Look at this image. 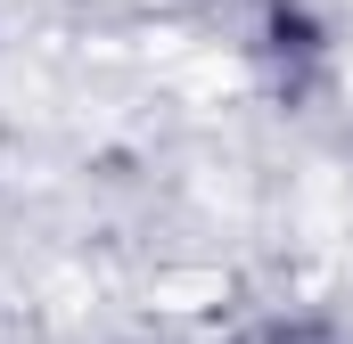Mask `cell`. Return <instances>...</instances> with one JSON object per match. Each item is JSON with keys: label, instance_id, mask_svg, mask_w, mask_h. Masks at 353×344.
Returning a JSON list of instances; mask_svg holds the SVG:
<instances>
[{"label": "cell", "instance_id": "6da1fadb", "mask_svg": "<svg viewBox=\"0 0 353 344\" xmlns=\"http://www.w3.org/2000/svg\"><path fill=\"white\" fill-rule=\"evenodd\" d=\"M222 344H353V328L329 303H263V312L230 320Z\"/></svg>", "mask_w": 353, "mask_h": 344}]
</instances>
